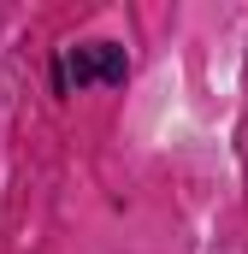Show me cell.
Here are the masks:
<instances>
[{"mask_svg": "<svg viewBox=\"0 0 248 254\" xmlns=\"http://www.w3.org/2000/svg\"><path fill=\"white\" fill-rule=\"evenodd\" d=\"M124 77H130V60H124L119 42H83L60 65V83H77V89H89V83H124Z\"/></svg>", "mask_w": 248, "mask_h": 254, "instance_id": "cell-1", "label": "cell"}]
</instances>
